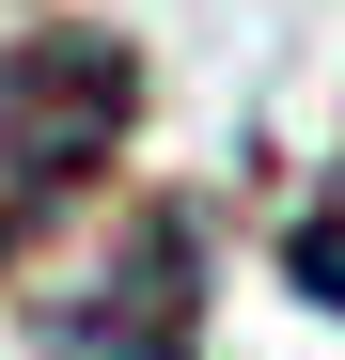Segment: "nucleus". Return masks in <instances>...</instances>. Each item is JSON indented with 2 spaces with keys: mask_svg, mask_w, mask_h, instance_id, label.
I'll use <instances>...</instances> for the list:
<instances>
[{
  "mask_svg": "<svg viewBox=\"0 0 345 360\" xmlns=\"http://www.w3.org/2000/svg\"><path fill=\"white\" fill-rule=\"evenodd\" d=\"M126 126H142V47L126 32L63 16V32L0 47V266H32V235L126 157Z\"/></svg>",
  "mask_w": 345,
  "mask_h": 360,
  "instance_id": "obj_1",
  "label": "nucleus"
},
{
  "mask_svg": "<svg viewBox=\"0 0 345 360\" xmlns=\"http://www.w3.org/2000/svg\"><path fill=\"white\" fill-rule=\"evenodd\" d=\"M204 282H220L204 204H142L94 251V282L32 314V360H204Z\"/></svg>",
  "mask_w": 345,
  "mask_h": 360,
  "instance_id": "obj_2",
  "label": "nucleus"
},
{
  "mask_svg": "<svg viewBox=\"0 0 345 360\" xmlns=\"http://www.w3.org/2000/svg\"><path fill=\"white\" fill-rule=\"evenodd\" d=\"M282 282H299L314 314H345V172H330V204H299V235H282Z\"/></svg>",
  "mask_w": 345,
  "mask_h": 360,
  "instance_id": "obj_3",
  "label": "nucleus"
}]
</instances>
